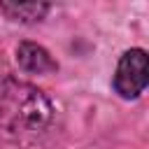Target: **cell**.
<instances>
[{"label":"cell","instance_id":"6da1fadb","mask_svg":"<svg viewBox=\"0 0 149 149\" xmlns=\"http://www.w3.org/2000/svg\"><path fill=\"white\" fill-rule=\"evenodd\" d=\"M49 119L51 102L37 86L12 77L0 81V130L5 135L21 137L42 133Z\"/></svg>","mask_w":149,"mask_h":149},{"label":"cell","instance_id":"7a4b0ae2","mask_svg":"<svg viewBox=\"0 0 149 149\" xmlns=\"http://www.w3.org/2000/svg\"><path fill=\"white\" fill-rule=\"evenodd\" d=\"M149 81L147 70V51L144 49H130L119 58L116 74H114V88L123 98H137Z\"/></svg>","mask_w":149,"mask_h":149},{"label":"cell","instance_id":"3957f363","mask_svg":"<svg viewBox=\"0 0 149 149\" xmlns=\"http://www.w3.org/2000/svg\"><path fill=\"white\" fill-rule=\"evenodd\" d=\"M16 63L33 74H47V72H56V61L51 58V54L35 44V42H21L16 49Z\"/></svg>","mask_w":149,"mask_h":149},{"label":"cell","instance_id":"277c9868","mask_svg":"<svg viewBox=\"0 0 149 149\" xmlns=\"http://www.w3.org/2000/svg\"><path fill=\"white\" fill-rule=\"evenodd\" d=\"M0 7H2V12L9 14L12 19H16V21H28V23L40 21V19L49 12V5H44V2H19V5H14V2H2Z\"/></svg>","mask_w":149,"mask_h":149}]
</instances>
